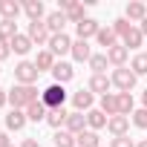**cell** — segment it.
Masks as SVG:
<instances>
[{
	"label": "cell",
	"mask_w": 147,
	"mask_h": 147,
	"mask_svg": "<svg viewBox=\"0 0 147 147\" xmlns=\"http://www.w3.org/2000/svg\"><path fill=\"white\" fill-rule=\"evenodd\" d=\"M35 101H40L38 87H29V84H15V87L9 90V104H12V110H23V107H29V104H35Z\"/></svg>",
	"instance_id": "cell-1"
},
{
	"label": "cell",
	"mask_w": 147,
	"mask_h": 147,
	"mask_svg": "<svg viewBox=\"0 0 147 147\" xmlns=\"http://www.w3.org/2000/svg\"><path fill=\"white\" fill-rule=\"evenodd\" d=\"M38 66H35V61H20L18 66H15V84H29V87H35V81H38Z\"/></svg>",
	"instance_id": "cell-2"
},
{
	"label": "cell",
	"mask_w": 147,
	"mask_h": 147,
	"mask_svg": "<svg viewBox=\"0 0 147 147\" xmlns=\"http://www.w3.org/2000/svg\"><path fill=\"white\" fill-rule=\"evenodd\" d=\"M40 101H43L49 110H58V107H63V101H66V90H63L61 84H49V87L40 92Z\"/></svg>",
	"instance_id": "cell-3"
},
{
	"label": "cell",
	"mask_w": 147,
	"mask_h": 147,
	"mask_svg": "<svg viewBox=\"0 0 147 147\" xmlns=\"http://www.w3.org/2000/svg\"><path fill=\"white\" fill-rule=\"evenodd\" d=\"M121 92H130L133 87H136V81H138V75H136V72L133 69H127V66H118L115 72H113V78H110Z\"/></svg>",
	"instance_id": "cell-4"
},
{
	"label": "cell",
	"mask_w": 147,
	"mask_h": 147,
	"mask_svg": "<svg viewBox=\"0 0 147 147\" xmlns=\"http://www.w3.org/2000/svg\"><path fill=\"white\" fill-rule=\"evenodd\" d=\"M26 35H29V40H32V43H38V46H49V38H52V32L46 29V23H43V20H29Z\"/></svg>",
	"instance_id": "cell-5"
},
{
	"label": "cell",
	"mask_w": 147,
	"mask_h": 147,
	"mask_svg": "<svg viewBox=\"0 0 147 147\" xmlns=\"http://www.w3.org/2000/svg\"><path fill=\"white\" fill-rule=\"evenodd\" d=\"M98 32H101V23H98V20H92V18H84V20L75 26L78 40H90V38H95Z\"/></svg>",
	"instance_id": "cell-6"
},
{
	"label": "cell",
	"mask_w": 147,
	"mask_h": 147,
	"mask_svg": "<svg viewBox=\"0 0 147 147\" xmlns=\"http://www.w3.org/2000/svg\"><path fill=\"white\" fill-rule=\"evenodd\" d=\"M49 52H52V55H66V52H72V38H69L66 32L52 35V38H49Z\"/></svg>",
	"instance_id": "cell-7"
},
{
	"label": "cell",
	"mask_w": 147,
	"mask_h": 147,
	"mask_svg": "<svg viewBox=\"0 0 147 147\" xmlns=\"http://www.w3.org/2000/svg\"><path fill=\"white\" fill-rule=\"evenodd\" d=\"M61 12L66 15V20H72L75 26L84 20V6H81V3H75V0H61Z\"/></svg>",
	"instance_id": "cell-8"
},
{
	"label": "cell",
	"mask_w": 147,
	"mask_h": 147,
	"mask_svg": "<svg viewBox=\"0 0 147 147\" xmlns=\"http://www.w3.org/2000/svg\"><path fill=\"white\" fill-rule=\"evenodd\" d=\"M72 75H75V69H72V63H66V61H58L55 63V69H52V78H55V84H66V81H72Z\"/></svg>",
	"instance_id": "cell-9"
},
{
	"label": "cell",
	"mask_w": 147,
	"mask_h": 147,
	"mask_svg": "<svg viewBox=\"0 0 147 147\" xmlns=\"http://www.w3.org/2000/svg\"><path fill=\"white\" fill-rule=\"evenodd\" d=\"M127 58H130V49H127L124 43H115L113 49H107V61H110L115 69H118V66H124V63H127Z\"/></svg>",
	"instance_id": "cell-10"
},
{
	"label": "cell",
	"mask_w": 147,
	"mask_h": 147,
	"mask_svg": "<svg viewBox=\"0 0 147 147\" xmlns=\"http://www.w3.org/2000/svg\"><path fill=\"white\" fill-rule=\"evenodd\" d=\"M72 104H75V113H90V110H92V92H90V90L72 92Z\"/></svg>",
	"instance_id": "cell-11"
},
{
	"label": "cell",
	"mask_w": 147,
	"mask_h": 147,
	"mask_svg": "<svg viewBox=\"0 0 147 147\" xmlns=\"http://www.w3.org/2000/svg\"><path fill=\"white\" fill-rule=\"evenodd\" d=\"M26 118H29V121H35V124H40V121H46V118H49V107H46L43 101H35V104H29V107H26Z\"/></svg>",
	"instance_id": "cell-12"
},
{
	"label": "cell",
	"mask_w": 147,
	"mask_h": 147,
	"mask_svg": "<svg viewBox=\"0 0 147 147\" xmlns=\"http://www.w3.org/2000/svg\"><path fill=\"white\" fill-rule=\"evenodd\" d=\"M107 130L113 133V138L127 136V130H130V118H127V115H113V118L107 121Z\"/></svg>",
	"instance_id": "cell-13"
},
{
	"label": "cell",
	"mask_w": 147,
	"mask_h": 147,
	"mask_svg": "<svg viewBox=\"0 0 147 147\" xmlns=\"http://www.w3.org/2000/svg\"><path fill=\"white\" fill-rule=\"evenodd\" d=\"M84 127H87V115L84 113H69V118H66V133H72V136H78V133H84Z\"/></svg>",
	"instance_id": "cell-14"
},
{
	"label": "cell",
	"mask_w": 147,
	"mask_h": 147,
	"mask_svg": "<svg viewBox=\"0 0 147 147\" xmlns=\"http://www.w3.org/2000/svg\"><path fill=\"white\" fill-rule=\"evenodd\" d=\"M72 58H75L78 63H90V58H92V49H90V43L87 40H72V52H69Z\"/></svg>",
	"instance_id": "cell-15"
},
{
	"label": "cell",
	"mask_w": 147,
	"mask_h": 147,
	"mask_svg": "<svg viewBox=\"0 0 147 147\" xmlns=\"http://www.w3.org/2000/svg\"><path fill=\"white\" fill-rule=\"evenodd\" d=\"M20 12H23V6L18 0H0V15H3V20H18Z\"/></svg>",
	"instance_id": "cell-16"
},
{
	"label": "cell",
	"mask_w": 147,
	"mask_h": 147,
	"mask_svg": "<svg viewBox=\"0 0 147 147\" xmlns=\"http://www.w3.org/2000/svg\"><path fill=\"white\" fill-rule=\"evenodd\" d=\"M43 23H46V29H49L52 35H61V32H63V23H66V15L58 9V12L46 15V20H43Z\"/></svg>",
	"instance_id": "cell-17"
},
{
	"label": "cell",
	"mask_w": 147,
	"mask_h": 147,
	"mask_svg": "<svg viewBox=\"0 0 147 147\" xmlns=\"http://www.w3.org/2000/svg\"><path fill=\"white\" fill-rule=\"evenodd\" d=\"M26 121H29V118H26L23 110H9V115H6V127L15 130V133H20V130L26 127Z\"/></svg>",
	"instance_id": "cell-18"
},
{
	"label": "cell",
	"mask_w": 147,
	"mask_h": 147,
	"mask_svg": "<svg viewBox=\"0 0 147 147\" xmlns=\"http://www.w3.org/2000/svg\"><path fill=\"white\" fill-rule=\"evenodd\" d=\"M55 55L49 52V49H43V52H38V58H35V66H38V72H52L55 69Z\"/></svg>",
	"instance_id": "cell-19"
},
{
	"label": "cell",
	"mask_w": 147,
	"mask_h": 147,
	"mask_svg": "<svg viewBox=\"0 0 147 147\" xmlns=\"http://www.w3.org/2000/svg\"><path fill=\"white\" fill-rule=\"evenodd\" d=\"M110 87H113V81H110L107 75H92V78H90V84H87V90H90V92H101V95H107V92H110Z\"/></svg>",
	"instance_id": "cell-20"
},
{
	"label": "cell",
	"mask_w": 147,
	"mask_h": 147,
	"mask_svg": "<svg viewBox=\"0 0 147 147\" xmlns=\"http://www.w3.org/2000/svg\"><path fill=\"white\" fill-rule=\"evenodd\" d=\"M107 118H113V115H118V95H113V92H107V95H101V107H98Z\"/></svg>",
	"instance_id": "cell-21"
},
{
	"label": "cell",
	"mask_w": 147,
	"mask_h": 147,
	"mask_svg": "<svg viewBox=\"0 0 147 147\" xmlns=\"http://www.w3.org/2000/svg\"><path fill=\"white\" fill-rule=\"evenodd\" d=\"M9 46H12V52H18V55H26V52H29L35 43L29 40V35H20V32H18V35L9 40Z\"/></svg>",
	"instance_id": "cell-22"
},
{
	"label": "cell",
	"mask_w": 147,
	"mask_h": 147,
	"mask_svg": "<svg viewBox=\"0 0 147 147\" xmlns=\"http://www.w3.org/2000/svg\"><path fill=\"white\" fill-rule=\"evenodd\" d=\"M66 118H69V113H66L63 107H58V110H49L46 124H49V127H55V130H61V127H66Z\"/></svg>",
	"instance_id": "cell-23"
},
{
	"label": "cell",
	"mask_w": 147,
	"mask_h": 147,
	"mask_svg": "<svg viewBox=\"0 0 147 147\" xmlns=\"http://www.w3.org/2000/svg\"><path fill=\"white\" fill-rule=\"evenodd\" d=\"M107 121H110V118H107L101 110H90V113H87V127H90V130H101V127H107Z\"/></svg>",
	"instance_id": "cell-24"
},
{
	"label": "cell",
	"mask_w": 147,
	"mask_h": 147,
	"mask_svg": "<svg viewBox=\"0 0 147 147\" xmlns=\"http://www.w3.org/2000/svg\"><path fill=\"white\" fill-rule=\"evenodd\" d=\"M75 141H78V147H101V141H98V133H95V130H84V133H78V136H75Z\"/></svg>",
	"instance_id": "cell-25"
},
{
	"label": "cell",
	"mask_w": 147,
	"mask_h": 147,
	"mask_svg": "<svg viewBox=\"0 0 147 147\" xmlns=\"http://www.w3.org/2000/svg\"><path fill=\"white\" fill-rule=\"evenodd\" d=\"M147 18V6L138 3V0H133V3H127V20H144Z\"/></svg>",
	"instance_id": "cell-26"
},
{
	"label": "cell",
	"mask_w": 147,
	"mask_h": 147,
	"mask_svg": "<svg viewBox=\"0 0 147 147\" xmlns=\"http://www.w3.org/2000/svg\"><path fill=\"white\" fill-rule=\"evenodd\" d=\"M115 38H118V35L113 32V26H110V29H104V26H101V32L95 35L98 46H104V49H113V46H115Z\"/></svg>",
	"instance_id": "cell-27"
},
{
	"label": "cell",
	"mask_w": 147,
	"mask_h": 147,
	"mask_svg": "<svg viewBox=\"0 0 147 147\" xmlns=\"http://www.w3.org/2000/svg\"><path fill=\"white\" fill-rule=\"evenodd\" d=\"M133 113H136L133 95L130 92H118V115H133Z\"/></svg>",
	"instance_id": "cell-28"
},
{
	"label": "cell",
	"mask_w": 147,
	"mask_h": 147,
	"mask_svg": "<svg viewBox=\"0 0 147 147\" xmlns=\"http://www.w3.org/2000/svg\"><path fill=\"white\" fill-rule=\"evenodd\" d=\"M23 12L29 15V20H40V18H43V3H40V0H26V3H23Z\"/></svg>",
	"instance_id": "cell-29"
},
{
	"label": "cell",
	"mask_w": 147,
	"mask_h": 147,
	"mask_svg": "<svg viewBox=\"0 0 147 147\" xmlns=\"http://www.w3.org/2000/svg\"><path fill=\"white\" fill-rule=\"evenodd\" d=\"M107 52L104 55H92L90 58V69H92V75H104V72H107Z\"/></svg>",
	"instance_id": "cell-30"
},
{
	"label": "cell",
	"mask_w": 147,
	"mask_h": 147,
	"mask_svg": "<svg viewBox=\"0 0 147 147\" xmlns=\"http://www.w3.org/2000/svg\"><path fill=\"white\" fill-rule=\"evenodd\" d=\"M52 138H55V147H78L75 136H72V133H66V130H58Z\"/></svg>",
	"instance_id": "cell-31"
},
{
	"label": "cell",
	"mask_w": 147,
	"mask_h": 147,
	"mask_svg": "<svg viewBox=\"0 0 147 147\" xmlns=\"http://www.w3.org/2000/svg\"><path fill=\"white\" fill-rule=\"evenodd\" d=\"M141 40H144L141 29H136V26H133V29L127 32V38H124V46H127V49H138V46H141Z\"/></svg>",
	"instance_id": "cell-32"
},
{
	"label": "cell",
	"mask_w": 147,
	"mask_h": 147,
	"mask_svg": "<svg viewBox=\"0 0 147 147\" xmlns=\"http://www.w3.org/2000/svg\"><path fill=\"white\" fill-rule=\"evenodd\" d=\"M18 35V23L15 20H0V40H12Z\"/></svg>",
	"instance_id": "cell-33"
},
{
	"label": "cell",
	"mask_w": 147,
	"mask_h": 147,
	"mask_svg": "<svg viewBox=\"0 0 147 147\" xmlns=\"http://www.w3.org/2000/svg\"><path fill=\"white\" fill-rule=\"evenodd\" d=\"M130 69L136 72V75H147V52L136 55V58H133V63H130Z\"/></svg>",
	"instance_id": "cell-34"
},
{
	"label": "cell",
	"mask_w": 147,
	"mask_h": 147,
	"mask_svg": "<svg viewBox=\"0 0 147 147\" xmlns=\"http://www.w3.org/2000/svg\"><path fill=\"white\" fill-rule=\"evenodd\" d=\"M130 29H133V23H130L127 18H118V20L113 23V32H115L118 38H127V32H130Z\"/></svg>",
	"instance_id": "cell-35"
},
{
	"label": "cell",
	"mask_w": 147,
	"mask_h": 147,
	"mask_svg": "<svg viewBox=\"0 0 147 147\" xmlns=\"http://www.w3.org/2000/svg\"><path fill=\"white\" fill-rule=\"evenodd\" d=\"M133 124H136V127H141V130H147V110H144V107L133 113Z\"/></svg>",
	"instance_id": "cell-36"
},
{
	"label": "cell",
	"mask_w": 147,
	"mask_h": 147,
	"mask_svg": "<svg viewBox=\"0 0 147 147\" xmlns=\"http://www.w3.org/2000/svg\"><path fill=\"white\" fill-rule=\"evenodd\" d=\"M110 147H136V141H133L130 136H118V138H113Z\"/></svg>",
	"instance_id": "cell-37"
},
{
	"label": "cell",
	"mask_w": 147,
	"mask_h": 147,
	"mask_svg": "<svg viewBox=\"0 0 147 147\" xmlns=\"http://www.w3.org/2000/svg\"><path fill=\"white\" fill-rule=\"evenodd\" d=\"M12 55V46H9V40H0V61H6Z\"/></svg>",
	"instance_id": "cell-38"
},
{
	"label": "cell",
	"mask_w": 147,
	"mask_h": 147,
	"mask_svg": "<svg viewBox=\"0 0 147 147\" xmlns=\"http://www.w3.org/2000/svg\"><path fill=\"white\" fill-rule=\"evenodd\" d=\"M20 147H40V144H38V138H23Z\"/></svg>",
	"instance_id": "cell-39"
},
{
	"label": "cell",
	"mask_w": 147,
	"mask_h": 147,
	"mask_svg": "<svg viewBox=\"0 0 147 147\" xmlns=\"http://www.w3.org/2000/svg\"><path fill=\"white\" fill-rule=\"evenodd\" d=\"M3 104H9V92H6L3 87H0V107H3Z\"/></svg>",
	"instance_id": "cell-40"
},
{
	"label": "cell",
	"mask_w": 147,
	"mask_h": 147,
	"mask_svg": "<svg viewBox=\"0 0 147 147\" xmlns=\"http://www.w3.org/2000/svg\"><path fill=\"white\" fill-rule=\"evenodd\" d=\"M0 147H12V141H9V136H6V133H0Z\"/></svg>",
	"instance_id": "cell-41"
},
{
	"label": "cell",
	"mask_w": 147,
	"mask_h": 147,
	"mask_svg": "<svg viewBox=\"0 0 147 147\" xmlns=\"http://www.w3.org/2000/svg\"><path fill=\"white\" fill-rule=\"evenodd\" d=\"M138 29H141V35H147V18L141 20V26H138Z\"/></svg>",
	"instance_id": "cell-42"
},
{
	"label": "cell",
	"mask_w": 147,
	"mask_h": 147,
	"mask_svg": "<svg viewBox=\"0 0 147 147\" xmlns=\"http://www.w3.org/2000/svg\"><path fill=\"white\" fill-rule=\"evenodd\" d=\"M141 104H144V110H147V90L141 92Z\"/></svg>",
	"instance_id": "cell-43"
},
{
	"label": "cell",
	"mask_w": 147,
	"mask_h": 147,
	"mask_svg": "<svg viewBox=\"0 0 147 147\" xmlns=\"http://www.w3.org/2000/svg\"><path fill=\"white\" fill-rule=\"evenodd\" d=\"M136 147H147V138H141V141H136Z\"/></svg>",
	"instance_id": "cell-44"
},
{
	"label": "cell",
	"mask_w": 147,
	"mask_h": 147,
	"mask_svg": "<svg viewBox=\"0 0 147 147\" xmlns=\"http://www.w3.org/2000/svg\"><path fill=\"white\" fill-rule=\"evenodd\" d=\"M0 72H3V69H0Z\"/></svg>",
	"instance_id": "cell-45"
}]
</instances>
